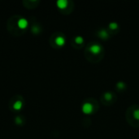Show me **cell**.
I'll use <instances>...</instances> for the list:
<instances>
[{"instance_id":"obj_1","label":"cell","mask_w":139,"mask_h":139,"mask_svg":"<svg viewBox=\"0 0 139 139\" xmlns=\"http://www.w3.org/2000/svg\"><path fill=\"white\" fill-rule=\"evenodd\" d=\"M94 106L90 102H85L83 103V105L82 106V112L85 113V114H90L93 112Z\"/></svg>"},{"instance_id":"obj_2","label":"cell","mask_w":139,"mask_h":139,"mask_svg":"<svg viewBox=\"0 0 139 139\" xmlns=\"http://www.w3.org/2000/svg\"><path fill=\"white\" fill-rule=\"evenodd\" d=\"M90 51L91 52L92 54H99L100 52H101V50H102V46H101V45H99V44H93L92 46H90Z\"/></svg>"},{"instance_id":"obj_3","label":"cell","mask_w":139,"mask_h":139,"mask_svg":"<svg viewBox=\"0 0 139 139\" xmlns=\"http://www.w3.org/2000/svg\"><path fill=\"white\" fill-rule=\"evenodd\" d=\"M17 25L20 30H25L28 26V21L25 18H20L17 21Z\"/></svg>"},{"instance_id":"obj_4","label":"cell","mask_w":139,"mask_h":139,"mask_svg":"<svg viewBox=\"0 0 139 139\" xmlns=\"http://www.w3.org/2000/svg\"><path fill=\"white\" fill-rule=\"evenodd\" d=\"M68 2L67 0H58L56 2L57 7L60 9H64L68 7Z\"/></svg>"},{"instance_id":"obj_5","label":"cell","mask_w":139,"mask_h":139,"mask_svg":"<svg viewBox=\"0 0 139 139\" xmlns=\"http://www.w3.org/2000/svg\"><path fill=\"white\" fill-rule=\"evenodd\" d=\"M56 45L60 46H62L65 44V38H64L63 36H58L56 38Z\"/></svg>"},{"instance_id":"obj_6","label":"cell","mask_w":139,"mask_h":139,"mask_svg":"<svg viewBox=\"0 0 139 139\" xmlns=\"http://www.w3.org/2000/svg\"><path fill=\"white\" fill-rule=\"evenodd\" d=\"M22 106H23V102H22L20 100L16 101L13 104V108L15 110H16V111H20V110L22 108Z\"/></svg>"},{"instance_id":"obj_7","label":"cell","mask_w":139,"mask_h":139,"mask_svg":"<svg viewBox=\"0 0 139 139\" xmlns=\"http://www.w3.org/2000/svg\"><path fill=\"white\" fill-rule=\"evenodd\" d=\"M99 36L100 38H102V39H106V38L109 37V35H108V33L105 30H102L99 32Z\"/></svg>"},{"instance_id":"obj_8","label":"cell","mask_w":139,"mask_h":139,"mask_svg":"<svg viewBox=\"0 0 139 139\" xmlns=\"http://www.w3.org/2000/svg\"><path fill=\"white\" fill-rule=\"evenodd\" d=\"M75 42L77 44H82L84 42V38L82 36H76L75 38Z\"/></svg>"},{"instance_id":"obj_9","label":"cell","mask_w":139,"mask_h":139,"mask_svg":"<svg viewBox=\"0 0 139 139\" xmlns=\"http://www.w3.org/2000/svg\"><path fill=\"white\" fill-rule=\"evenodd\" d=\"M109 28L113 30H116V28H118V24L116 23V22H111V23L109 24Z\"/></svg>"},{"instance_id":"obj_10","label":"cell","mask_w":139,"mask_h":139,"mask_svg":"<svg viewBox=\"0 0 139 139\" xmlns=\"http://www.w3.org/2000/svg\"><path fill=\"white\" fill-rule=\"evenodd\" d=\"M134 117L136 120H139V109L135 110L134 112Z\"/></svg>"},{"instance_id":"obj_11","label":"cell","mask_w":139,"mask_h":139,"mask_svg":"<svg viewBox=\"0 0 139 139\" xmlns=\"http://www.w3.org/2000/svg\"><path fill=\"white\" fill-rule=\"evenodd\" d=\"M105 98L106 100H111L112 98V93H110V92H106L105 93Z\"/></svg>"},{"instance_id":"obj_12","label":"cell","mask_w":139,"mask_h":139,"mask_svg":"<svg viewBox=\"0 0 139 139\" xmlns=\"http://www.w3.org/2000/svg\"><path fill=\"white\" fill-rule=\"evenodd\" d=\"M117 86H118L119 89H123V88H124L125 87V84L124 82H120L117 83Z\"/></svg>"},{"instance_id":"obj_13","label":"cell","mask_w":139,"mask_h":139,"mask_svg":"<svg viewBox=\"0 0 139 139\" xmlns=\"http://www.w3.org/2000/svg\"><path fill=\"white\" fill-rule=\"evenodd\" d=\"M32 31H33L34 34H38V32H39V28L38 26H34L33 28H32Z\"/></svg>"},{"instance_id":"obj_14","label":"cell","mask_w":139,"mask_h":139,"mask_svg":"<svg viewBox=\"0 0 139 139\" xmlns=\"http://www.w3.org/2000/svg\"><path fill=\"white\" fill-rule=\"evenodd\" d=\"M16 123L18 124H22V120L20 117H19V116H17L16 118Z\"/></svg>"}]
</instances>
